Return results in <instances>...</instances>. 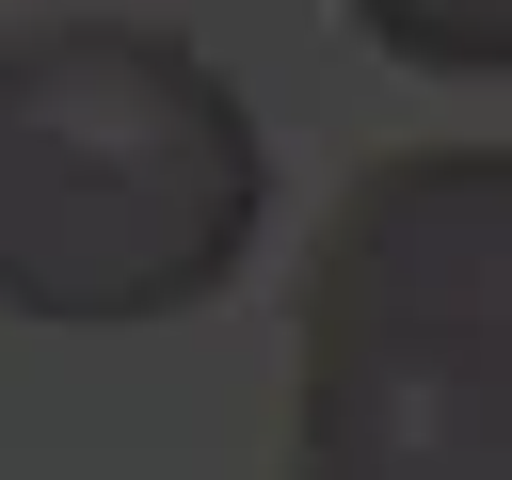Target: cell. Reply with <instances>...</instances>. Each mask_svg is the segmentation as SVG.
<instances>
[{
    "mask_svg": "<svg viewBox=\"0 0 512 480\" xmlns=\"http://www.w3.org/2000/svg\"><path fill=\"white\" fill-rule=\"evenodd\" d=\"M352 32L432 80H512V0H352Z\"/></svg>",
    "mask_w": 512,
    "mask_h": 480,
    "instance_id": "cell-3",
    "label": "cell"
},
{
    "mask_svg": "<svg viewBox=\"0 0 512 480\" xmlns=\"http://www.w3.org/2000/svg\"><path fill=\"white\" fill-rule=\"evenodd\" d=\"M288 480H512V144H416L336 192Z\"/></svg>",
    "mask_w": 512,
    "mask_h": 480,
    "instance_id": "cell-2",
    "label": "cell"
},
{
    "mask_svg": "<svg viewBox=\"0 0 512 480\" xmlns=\"http://www.w3.org/2000/svg\"><path fill=\"white\" fill-rule=\"evenodd\" d=\"M272 224V128L192 32H0V320H192Z\"/></svg>",
    "mask_w": 512,
    "mask_h": 480,
    "instance_id": "cell-1",
    "label": "cell"
}]
</instances>
